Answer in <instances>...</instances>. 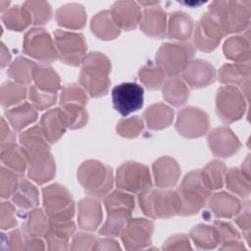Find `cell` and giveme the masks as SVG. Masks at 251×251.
I'll return each mask as SVG.
<instances>
[{
	"mask_svg": "<svg viewBox=\"0 0 251 251\" xmlns=\"http://www.w3.org/2000/svg\"><path fill=\"white\" fill-rule=\"evenodd\" d=\"M211 191L212 189L207 185L201 171H194L186 175L176 191L177 214L191 215L197 213L205 204Z\"/></svg>",
	"mask_w": 251,
	"mask_h": 251,
	"instance_id": "obj_1",
	"label": "cell"
},
{
	"mask_svg": "<svg viewBox=\"0 0 251 251\" xmlns=\"http://www.w3.org/2000/svg\"><path fill=\"white\" fill-rule=\"evenodd\" d=\"M110 70L111 64L106 56L98 52L90 53L82 60L79 81L91 96L104 95L110 84L108 79Z\"/></svg>",
	"mask_w": 251,
	"mask_h": 251,
	"instance_id": "obj_2",
	"label": "cell"
},
{
	"mask_svg": "<svg viewBox=\"0 0 251 251\" xmlns=\"http://www.w3.org/2000/svg\"><path fill=\"white\" fill-rule=\"evenodd\" d=\"M138 200L143 213L151 218H170L177 214L176 191L149 188L140 192Z\"/></svg>",
	"mask_w": 251,
	"mask_h": 251,
	"instance_id": "obj_3",
	"label": "cell"
},
{
	"mask_svg": "<svg viewBox=\"0 0 251 251\" xmlns=\"http://www.w3.org/2000/svg\"><path fill=\"white\" fill-rule=\"evenodd\" d=\"M77 177L85 191L92 196L105 195L113 185L112 169L97 161L84 162L78 169Z\"/></svg>",
	"mask_w": 251,
	"mask_h": 251,
	"instance_id": "obj_4",
	"label": "cell"
},
{
	"mask_svg": "<svg viewBox=\"0 0 251 251\" xmlns=\"http://www.w3.org/2000/svg\"><path fill=\"white\" fill-rule=\"evenodd\" d=\"M43 205L45 213L52 222L71 221L75 206L71 194L60 184H52L44 187L43 190Z\"/></svg>",
	"mask_w": 251,
	"mask_h": 251,
	"instance_id": "obj_5",
	"label": "cell"
},
{
	"mask_svg": "<svg viewBox=\"0 0 251 251\" xmlns=\"http://www.w3.org/2000/svg\"><path fill=\"white\" fill-rule=\"evenodd\" d=\"M193 54L189 43H165L156 55V63L167 75H175L184 70Z\"/></svg>",
	"mask_w": 251,
	"mask_h": 251,
	"instance_id": "obj_6",
	"label": "cell"
},
{
	"mask_svg": "<svg viewBox=\"0 0 251 251\" xmlns=\"http://www.w3.org/2000/svg\"><path fill=\"white\" fill-rule=\"evenodd\" d=\"M117 186L130 192H142L151 188L152 181L146 166L126 162L117 170Z\"/></svg>",
	"mask_w": 251,
	"mask_h": 251,
	"instance_id": "obj_7",
	"label": "cell"
},
{
	"mask_svg": "<svg viewBox=\"0 0 251 251\" xmlns=\"http://www.w3.org/2000/svg\"><path fill=\"white\" fill-rule=\"evenodd\" d=\"M143 87L135 82H123L112 90L113 107L124 117L139 110L143 105Z\"/></svg>",
	"mask_w": 251,
	"mask_h": 251,
	"instance_id": "obj_8",
	"label": "cell"
},
{
	"mask_svg": "<svg viewBox=\"0 0 251 251\" xmlns=\"http://www.w3.org/2000/svg\"><path fill=\"white\" fill-rule=\"evenodd\" d=\"M55 43L59 50L58 57L63 62L77 66L83 60L86 45L80 33L56 30Z\"/></svg>",
	"mask_w": 251,
	"mask_h": 251,
	"instance_id": "obj_9",
	"label": "cell"
},
{
	"mask_svg": "<svg viewBox=\"0 0 251 251\" xmlns=\"http://www.w3.org/2000/svg\"><path fill=\"white\" fill-rule=\"evenodd\" d=\"M24 51L42 62H52L59 55L49 34L41 28H32L25 34Z\"/></svg>",
	"mask_w": 251,
	"mask_h": 251,
	"instance_id": "obj_10",
	"label": "cell"
},
{
	"mask_svg": "<svg viewBox=\"0 0 251 251\" xmlns=\"http://www.w3.org/2000/svg\"><path fill=\"white\" fill-rule=\"evenodd\" d=\"M217 112L221 119L230 123L241 117L244 112V100L233 86H224L218 90Z\"/></svg>",
	"mask_w": 251,
	"mask_h": 251,
	"instance_id": "obj_11",
	"label": "cell"
},
{
	"mask_svg": "<svg viewBox=\"0 0 251 251\" xmlns=\"http://www.w3.org/2000/svg\"><path fill=\"white\" fill-rule=\"evenodd\" d=\"M154 225L145 219L128 220L122 232V240L128 250L141 249L151 242Z\"/></svg>",
	"mask_w": 251,
	"mask_h": 251,
	"instance_id": "obj_12",
	"label": "cell"
},
{
	"mask_svg": "<svg viewBox=\"0 0 251 251\" xmlns=\"http://www.w3.org/2000/svg\"><path fill=\"white\" fill-rule=\"evenodd\" d=\"M209 126V119L205 112L194 107H187L178 113L177 131L186 137L203 135Z\"/></svg>",
	"mask_w": 251,
	"mask_h": 251,
	"instance_id": "obj_13",
	"label": "cell"
},
{
	"mask_svg": "<svg viewBox=\"0 0 251 251\" xmlns=\"http://www.w3.org/2000/svg\"><path fill=\"white\" fill-rule=\"evenodd\" d=\"M25 157L28 165L27 175L31 179L41 184L54 176L55 163L49 151H41Z\"/></svg>",
	"mask_w": 251,
	"mask_h": 251,
	"instance_id": "obj_14",
	"label": "cell"
},
{
	"mask_svg": "<svg viewBox=\"0 0 251 251\" xmlns=\"http://www.w3.org/2000/svg\"><path fill=\"white\" fill-rule=\"evenodd\" d=\"M67 126H69L67 115L60 108L52 109L44 114L39 126L43 135L51 143L56 142L64 134Z\"/></svg>",
	"mask_w": 251,
	"mask_h": 251,
	"instance_id": "obj_15",
	"label": "cell"
},
{
	"mask_svg": "<svg viewBox=\"0 0 251 251\" xmlns=\"http://www.w3.org/2000/svg\"><path fill=\"white\" fill-rule=\"evenodd\" d=\"M215 69L208 62L195 60L189 62L182 71L184 80L192 87H202L215 80Z\"/></svg>",
	"mask_w": 251,
	"mask_h": 251,
	"instance_id": "obj_16",
	"label": "cell"
},
{
	"mask_svg": "<svg viewBox=\"0 0 251 251\" xmlns=\"http://www.w3.org/2000/svg\"><path fill=\"white\" fill-rule=\"evenodd\" d=\"M208 141L213 153L221 157H228L236 152L239 147L237 138L227 127L214 129L210 133Z\"/></svg>",
	"mask_w": 251,
	"mask_h": 251,
	"instance_id": "obj_17",
	"label": "cell"
},
{
	"mask_svg": "<svg viewBox=\"0 0 251 251\" xmlns=\"http://www.w3.org/2000/svg\"><path fill=\"white\" fill-rule=\"evenodd\" d=\"M75 229L72 221L52 222L45 233V238L50 250H64L68 248L69 238Z\"/></svg>",
	"mask_w": 251,
	"mask_h": 251,
	"instance_id": "obj_18",
	"label": "cell"
},
{
	"mask_svg": "<svg viewBox=\"0 0 251 251\" xmlns=\"http://www.w3.org/2000/svg\"><path fill=\"white\" fill-rule=\"evenodd\" d=\"M101 220V206L96 199L85 198L78 203V225L82 229L95 230Z\"/></svg>",
	"mask_w": 251,
	"mask_h": 251,
	"instance_id": "obj_19",
	"label": "cell"
},
{
	"mask_svg": "<svg viewBox=\"0 0 251 251\" xmlns=\"http://www.w3.org/2000/svg\"><path fill=\"white\" fill-rule=\"evenodd\" d=\"M138 6L133 2H117L112 9V18L119 27L131 29L136 26L141 16Z\"/></svg>",
	"mask_w": 251,
	"mask_h": 251,
	"instance_id": "obj_20",
	"label": "cell"
},
{
	"mask_svg": "<svg viewBox=\"0 0 251 251\" xmlns=\"http://www.w3.org/2000/svg\"><path fill=\"white\" fill-rule=\"evenodd\" d=\"M156 185L159 187H170L176 183L179 176L177 163L169 157H163L153 165Z\"/></svg>",
	"mask_w": 251,
	"mask_h": 251,
	"instance_id": "obj_21",
	"label": "cell"
},
{
	"mask_svg": "<svg viewBox=\"0 0 251 251\" xmlns=\"http://www.w3.org/2000/svg\"><path fill=\"white\" fill-rule=\"evenodd\" d=\"M142 30L153 37H163L166 30V13L160 8L146 9L140 24Z\"/></svg>",
	"mask_w": 251,
	"mask_h": 251,
	"instance_id": "obj_22",
	"label": "cell"
},
{
	"mask_svg": "<svg viewBox=\"0 0 251 251\" xmlns=\"http://www.w3.org/2000/svg\"><path fill=\"white\" fill-rule=\"evenodd\" d=\"M1 160L4 165L17 173H23L27 165L25 154L15 142L1 144Z\"/></svg>",
	"mask_w": 251,
	"mask_h": 251,
	"instance_id": "obj_23",
	"label": "cell"
},
{
	"mask_svg": "<svg viewBox=\"0 0 251 251\" xmlns=\"http://www.w3.org/2000/svg\"><path fill=\"white\" fill-rule=\"evenodd\" d=\"M131 210L126 208H117L108 211V218L104 226L99 230V233L102 235H120L130 217Z\"/></svg>",
	"mask_w": 251,
	"mask_h": 251,
	"instance_id": "obj_24",
	"label": "cell"
},
{
	"mask_svg": "<svg viewBox=\"0 0 251 251\" xmlns=\"http://www.w3.org/2000/svg\"><path fill=\"white\" fill-rule=\"evenodd\" d=\"M5 115L12 127L17 131L23 129L27 125L34 122L37 117L33 106L26 102L16 108L6 111Z\"/></svg>",
	"mask_w": 251,
	"mask_h": 251,
	"instance_id": "obj_25",
	"label": "cell"
},
{
	"mask_svg": "<svg viewBox=\"0 0 251 251\" xmlns=\"http://www.w3.org/2000/svg\"><path fill=\"white\" fill-rule=\"evenodd\" d=\"M148 127L160 129L168 126L174 117V111L164 104H154L148 107L144 113Z\"/></svg>",
	"mask_w": 251,
	"mask_h": 251,
	"instance_id": "obj_26",
	"label": "cell"
},
{
	"mask_svg": "<svg viewBox=\"0 0 251 251\" xmlns=\"http://www.w3.org/2000/svg\"><path fill=\"white\" fill-rule=\"evenodd\" d=\"M50 226L48 221L41 210L35 209L30 211L25 218L23 224V231L27 237H39L45 235Z\"/></svg>",
	"mask_w": 251,
	"mask_h": 251,
	"instance_id": "obj_27",
	"label": "cell"
},
{
	"mask_svg": "<svg viewBox=\"0 0 251 251\" xmlns=\"http://www.w3.org/2000/svg\"><path fill=\"white\" fill-rule=\"evenodd\" d=\"M56 19L61 25L71 28H81L85 23V13L81 6L70 4L61 7L57 11Z\"/></svg>",
	"mask_w": 251,
	"mask_h": 251,
	"instance_id": "obj_28",
	"label": "cell"
},
{
	"mask_svg": "<svg viewBox=\"0 0 251 251\" xmlns=\"http://www.w3.org/2000/svg\"><path fill=\"white\" fill-rule=\"evenodd\" d=\"M91 28L93 33L104 40L115 38L120 33V27L116 25L108 11L101 12L93 18Z\"/></svg>",
	"mask_w": 251,
	"mask_h": 251,
	"instance_id": "obj_29",
	"label": "cell"
},
{
	"mask_svg": "<svg viewBox=\"0 0 251 251\" xmlns=\"http://www.w3.org/2000/svg\"><path fill=\"white\" fill-rule=\"evenodd\" d=\"M210 208L217 217L229 218L239 211L240 205L236 198L225 192H221L211 198Z\"/></svg>",
	"mask_w": 251,
	"mask_h": 251,
	"instance_id": "obj_30",
	"label": "cell"
},
{
	"mask_svg": "<svg viewBox=\"0 0 251 251\" xmlns=\"http://www.w3.org/2000/svg\"><path fill=\"white\" fill-rule=\"evenodd\" d=\"M193 22L191 18L181 12H176L171 15L169 36L181 41H185L189 38L192 31Z\"/></svg>",
	"mask_w": 251,
	"mask_h": 251,
	"instance_id": "obj_31",
	"label": "cell"
},
{
	"mask_svg": "<svg viewBox=\"0 0 251 251\" xmlns=\"http://www.w3.org/2000/svg\"><path fill=\"white\" fill-rule=\"evenodd\" d=\"M190 236L194 243L202 249H212L221 243L219 231L215 226L198 225L191 229Z\"/></svg>",
	"mask_w": 251,
	"mask_h": 251,
	"instance_id": "obj_32",
	"label": "cell"
},
{
	"mask_svg": "<svg viewBox=\"0 0 251 251\" xmlns=\"http://www.w3.org/2000/svg\"><path fill=\"white\" fill-rule=\"evenodd\" d=\"M13 202L22 209H30L38 204L36 187L25 178H21L20 184L13 194Z\"/></svg>",
	"mask_w": 251,
	"mask_h": 251,
	"instance_id": "obj_33",
	"label": "cell"
},
{
	"mask_svg": "<svg viewBox=\"0 0 251 251\" xmlns=\"http://www.w3.org/2000/svg\"><path fill=\"white\" fill-rule=\"evenodd\" d=\"M35 86L45 92L56 93L60 88V79L56 72L50 67L36 66L33 72Z\"/></svg>",
	"mask_w": 251,
	"mask_h": 251,
	"instance_id": "obj_34",
	"label": "cell"
},
{
	"mask_svg": "<svg viewBox=\"0 0 251 251\" xmlns=\"http://www.w3.org/2000/svg\"><path fill=\"white\" fill-rule=\"evenodd\" d=\"M2 21L7 28L20 31L32 22V18L25 6L23 8L16 6L3 13Z\"/></svg>",
	"mask_w": 251,
	"mask_h": 251,
	"instance_id": "obj_35",
	"label": "cell"
},
{
	"mask_svg": "<svg viewBox=\"0 0 251 251\" xmlns=\"http://www.w3.org/2000/svg\"><path fill=\"white\" fill-rule=\"evenodd\" d=\"M164 98L175 106H179L185 103L189 90L187 89L184 82L178 77L169 79L163 88Z\"/></svg>",
	"mask_w": 251,
	"mask_h": 251,
	"instance_id": "obj_36",
	"label": "cell"
},
{
	"mask_svg": "<svg viewBox=\"0 0 251 251\" xmlns=\"http://www.w3.org/2000/svg\"><path fill=\"white\" fill-rule=\"evenodd\" d=\"M36 65L23 57L17 58L8 70V75L11 78L19 83L26 84L33 79V72Z\"/></svg>",
	"mask_w": 251,
	"mask_h": 251,
	"instance_id": "obj_37",
	"label": "cell"
},
{
	"mask_svg": "<svg viewBox=\"0 0 251 251\" xmlns=\"http://www.w3.org/2000/svg\"><path fill=\"white\" fill-rule=\"evenodd\" d=\"M166 73L158 66L154 64H147L139 71L140 80L148 87L156 89L160 87L166 78Z\"/></svg>",
	"mask_w": 251,
	"mask_h": 251,
	"instance_id": "obj_38",
	"label": "cell"
},
{
	"mask_svg": "<svg viewBox=\"0 0 251 251\" xmlns=\"http://www.w3.org/2000/svg\"><path fill=\"white\" fill-rule=\"evenodd\" d=\"M26 89L24 85L14 82H5L1 86V104L3 107H9L25 99Z\"/></svg>",
	"mask_w": 251,
	"mask_h": 251,
	"instance_id": "obj_39",
	"label": "cell"
},
{
	"mask_svg": "<svg viewBox=\"0 0 251 251\" xmlns=\"http://www.w3.org/2000/svg\"><path fill=\"white\" fill-rule=\"evenodd\" d=\"M225 170L226 167L224 163L219 161H213L209 163L205 167V169H203V171H201L207 185L211 189H218L223 186Z\"/></svg>",
	"mask_w": 251,
	"mask_h": 251,
	"instance_id": "obj_40",
	"label": "cell"
},
{
	"mask_svg": "<svg viewBox=\"0 0 251 251\" xmlns=\"http://www.w3.org/2000/svg\"><path fill=\"white\" fill-rule=\"evenodd\" d=\"M20 177L17 172H13L4 167L1 168V197L8 198L13 196L19 184Z\"/></svg>",
	"mask_w": 251,
	"mask_h": 251,
	"instance_id": "obj_41",
	"label": "cell"
},
{
	"mask_svg": "<svg viewBox=\"0 0 251 251\" xmlns=\"http://www.w3.org/2000/svg\"><path fill=\"white\" fill-rule=\"evenodd\" d=\"M62 106L67 115L69 126L71 128L80 127L87 122V113L83 106L78 104H66Z\"/></svg>",
	"mask_w": 251,
	"mask_h": 251,
	"instance_id": "obj_42",
	"label": "cell"
},
{
	"mask_svg": "<svg viewBox=\"0 0 251 251\" xmlns=\"http://www.w3.org/2000/svg\"><path fill=\"white\" fill-rule=\"evenodd\" d=\"M87 103L85 92L76 84H70L64 87L61 94V105L78 104L84 106Z\"/></svg>",
	"mask_w": 251,
	"mask_h": 251,
	"instance_id": "obj_43",
	"label": "cell"
},
{
	"mask_svg": "<svg viewBox=\"0 0 251 251\" xmlns=\"http://www.w3.org/2000/svg\"><path fill=\"white\" fill-rule=\"evenodd\" d=\"M29 12L34 25H41L49 21L51 17V9L45 2H25L24 5Z\"/></svg>",
	"mask_w": 251,
	"mask_h": 251,
	"instance_id": "obj_44",
	"label": "cell"
},
{
	"mask_svg": "<svg viewBox=\"0 0 251 251\" xmlns=\"http://www.w3.org/2000/svg\"><path fill=\"white\" fill-rule=\"evenodd\" d=\"M105 206L107 211L117 208H126L128 210H132L134 208V199L129 194L115 191L106 197Z\"/></svg>",
	"mask_w": 251,
	"mask_h": 251,
	"instance_id": "obj_45",
	"label": "cell"
},
{
	"mask_svg": "<svg viewBox=\"0 0 251 251\" xmlns=\"http://www.w3.org/2000/svg\"><path fill=\"white\" fill-rule=\"evenodd\" d=\"M28 97L33 106L39 110H43L45 108L50 107L56 101V93L42 91L38 89L35 85L29 88Z\"/></svg>",
	"mask_w": 251,
	"mask_h": 251,
	"instance_id": "obj_46",
	"label": "cell"
},
{
	"mask_svg": "<svg viewBox=\"0 0 251 251\" xmlns=\"http://www.w3.org/2000/svg\"><path fill=\"white\" fill-rule=\"evenodd\" d=\"M243 39L244 38L242 37H232L226 42L224 51L226 58L232 60H243L242 55H244V51H249L248 44H246Z\"/></svg>",
	"mask_w": 251,
	"mask_h": 251,
	"instance_id": "obj_47",
	"label": "cell"
},
{
	"mask_svg": "<svg viewBox=\"0 0 251 251\" xmlns=\"http://www.w3.org/2000/svg\"><path fill=\"white\" fill-rule=\"evenodd\" d=\"M26 235L21 229H16L8 233L7 235H2L1 250H23L25 249Z\"/></svg>",
	"mask_w": 251,
	"mask_h": 251,
	"instance_id": "obj_48",
	"label": "cell"
},
{
	"mask_svg": "<svg viewBox=\"0 0 251 251\" xmlns=\"http://www.w3.org/2000/svg\"><path fill=\"white\" fill-rule=\"evenodd\" d=\"M143 128V123L138 117H131L126 120H122L118 126L117 131L119 134L126 137H135Z\"/></svg>",
	"mask_w": 251,
	"mask_h": 251,
	"instance_id": "obj_49",
	"label": "cell"
},
{
	"mask_svg": "<svg viewBox=\"0 0 251 251\" xmlns=\"http://www.w3.org/2000/svg\"><path fill=\"white\" fill-rule=\"evenodd\" d=\"M1 228L8 229L17 226L18 221L15 216L16 210L9 202L1 203Z\"/></svg>",
	"mask_w": 251,
	"mask_h": 251,
	"instance_id": "obj_50",
	"label": "cell"
},
{
	"mask_svg": "<svg viewBox=\"0 0 251 251\" xmlns=\"http://www.w3.org/2000/svg\"><path fill=\"white\" fill-rule=\"evenodd\" d=\"M243 177L244 176L240 175V172L237 169H231L226 176L227 187L241 196H243L244 194H248V192L244 190Z\"/></svg>",
	"mask_w": 251,
	"mask_h": 251,
	"instance_id": "obj_51",
	"label": "cell"
},
{
	"mask_svg": "<svg viewBox=\"0 0 251 251\" xmlns=\"http://www.w3.org/2000/svg\"><path fill=\"white\" fill-rule=\"evenodd\" d=\"M95 241V237L91 234L79 232L74 237L71 249H92L93 247H91V245L94 246Z\"/></svg>",
	"mask_w": 251,
	"mask_h": 251,
	"instance_id": "obj_52",
	"label": "cell"
},
{
	"mask_svg": "<svg viewBox=\"0 0 251 251\" xmlns=\"http://www.w3.org/2000/svg\"><path fill=\"white\" fill-rule=\"evenodd\" d=\"M240 75L241 74H240V72L238 71L237 68L235 69L231 65H226L220 71V80L223 83H227V82L238 83L239 78H240Z\"/></svg>",
	"mask_w": 251,
	"mask_h": 251,
	"instance_id": "obj_53",
	"label": "cell"
},
{
	"mask_svg": "<svg viewBox=\"0 0 251 251\" xmlns=\"http://www.w3.org/2000/svg\"><path fill=\"white\" fill-rule=\"evenodd\" d=\"M163 249H191V246L184 234H176L165 242Z\"/></svg>",
	"mask_w": 251,
	"mask_h": 251,
	"instance_id": "obj_54",
	"label": "cell"
},
{
	"mask_svg": "<svg viewBox=\"0 0 251 251\" xmlns=\"http://www.w3.org/2000/svg\"><path fill=\"white\" fill-rule=\"evenodd\" d=\"M15 137L14 134L11 132L8 124L5 122V119H1V144L8 143V142H14Z\"/></svg>",
	"mask_w": 251,
	"mask_h": 251,
	"instance_id": "obj_55",
	"label": "cell"
},
{
	"mask_svg": "<svg viewBox=\"0 0 251 251\" xmlns=\"http://www.w3.org/2000/svg\"><path fill=\"white\" fill-rule=\"evenodd\" d=\"M6 52V48H5V45L3 44V43H1V60H2V67H5L7 64H8V62H9V60H10V53H9V51L7 52V53H5Z\"/></svg>",
	"mask_w": 251,
	"mask_h": 251,
	"instance_id": "obj_56",
	"label": "cell"
}]
</instances>
